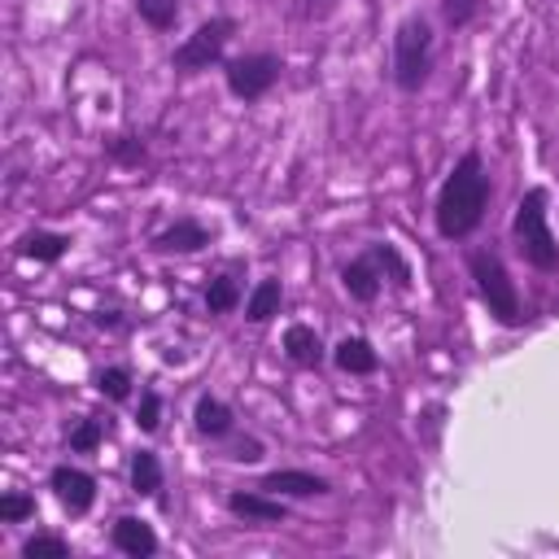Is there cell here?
<instances>
[{"instance_id": "83f0119b", "label": "cell", "mask_w": 559, "mask_h": 559, "mask_svg": "<svg viewBox=\"0 0 559 559\" xmlns=\"http://www.w3.org/2000/svg\"><path fill=\"white\" fill-rule=\"evenodd\" d=\"M323 13H332V0H306L301 4V17H323Z\"/></svg>"}, {"instance_id": "603a6c76", "label": "cell", "mask_w": 559, "mask_h": 559, "mask_svg": "<svg viewBox=\"0 0 559 559\" xmlns=\"http://www.w3.org/2000/svg\"><path fill=\"white\" fill-rule=\"evenodd\" d=\"M135 424H140L144 432H153V428L162 424V397H157L153 389H144V393H140V411H135Z\"/></svg>"}, {"instance_id": "52a82bcc", "label": "cell", "mask_w": 559, "mask_h": 559, "mask_svg": "<svg viewBox=\"0 0 559 559\" xmlns=\"http://www.w3.org/2000/svg\"><path fill=\"white\" fill-rule=\"evenodd\" d=\"M52 493H57V502H61L70 515H83V511L96 502V480H92L83 467L61 463V467H52Z\"/></svg>"}, {"instance_id": "2e32d148", "label": "cell", "mask_w": 559, "mask_h": 559, "mask_svg": "<svg viewBox=\"0 0 559 559\" xmlns=\"http://www.w3.org/2000/svg\"><path fill=\"white\" fill-rule=\"evenodd\" d=\"M131 489L144 493V498H153V493L162 489V463H157L153 450H140V454L131 459Z\"/></svg>"}, {"instance_id": "4fadbf2b", "label": "cell", "mask_w": 559, "mask_h": 559, "mask_svg": "<svg viewBox=\"0 0 559 559\" xmlns=\"http://www.w3.org/2000/svg\"><path fill=\"white\" fill-rule=\"evenodd\" d=\"M201 245H210V236H205V227L192 223V218H179L175 227H166V231L157 236V249H166V253H192V249H201Z\"/></svg>"}, {"instance_id": "5b68a950", "label": "cell", "mask_w": 559, "mask_h": 559, "mask_svg": "<svg viewBox=\"0 0 559 559\" xmlns=\"http://www.w3.org/2000/svg\"><path fill=\"white\" fill-rule=\"evenodd\" d=\"M236 35V22L231 17H210V22H201L179 48H175V70H210L218 57H223V48H227V39Z\"/></svg>"}, {"instance_id": "9a60e30c", "label": "cell", "mask_w": 559, "mask_h": 559, "mask_svg": "<svg viewBox=\"0 0 559 559\" xmlns=\"http://www.w3.org/2000/svg\"><path fill=\"white\" fill-rule=\"evenodd\" d=\"M192 419H197V432H201V437H227V432H231V411H227L218 397H210V393L197 402Z\"/></svg>"}, {"instance_id": "484cf974", "label": "cell", "mask_w": 559, "mask_h": 559, "mask_svg": "<svg viewBox=\"0 0 559 559\" xmlns=\"http://www.w3.org/2000/svg\"><path fill=\"white\" fill-rule=\"evenodd\" d=\"M472 4H476V0H445V17H450V26H463V22L472 17Z\"/></svg>"}, {"instance_id": "8992f818", "label": "cell", "mask_w": 559, "mask_h": 559, "mask_svg": "<svg viewBox=\"0 0 559 559\" xmlns=\"http://www.w3.org/2000/svg\"><path fill=\"white\" fill-rule=\"evenodd\" d=\"M275 79H280V57H271V52H249V57L227 61V87H231L240 100L266 96Z\"/></svg>"}, {"instance_id": "e0dca14e", "label": "cell", "mask_w": 559, "mask_h": 559, "mask_svg": "<svg viewBox=\"0 0 559 559\" xmlns=\"http://www.w3.org/2000/svg\"><path fill=\"white\" fill-rule=\"evenodd\" d=\"M275 310H280V280H262V284L253 288V297H249L245 314H249L253 323H266Z\"/></svg>"}, {"instance_id": "30bf717a", "label": "cell", "mask_w": 559, "mask_h": 559, "mask_svg": "<svg viewBox=\"0 0 559 559\" xmlns=\"http://www.w3.org/2000/svg\"><path fill=\"white\" fill-rule=\"evenodd\" d=\"M341 280H345V293H349L354 301H371V297L380 293V275H376V258H371V253L358 258V262H349V266L341 271Z\"/></svg>"}, {"instance_id": "9c48e42d", "label": "cell", "mask_w": 559, "mask_h": 559, "mask_svg": "<svg viewBox=\"0 0 559 559\" xmlns=\"http://www.w3.org/2000/svg\"><path fill=\"white\" fill-rule=\"evenodd\" d=\"M262 489H266V493H288V498H310V493H328V480L314 476V472H293V467H284V472L262 476Z\"/></svg>"}, {"instance_id": "5bb4252c", "label": "cell", "mask_w": 559, "mask_h": 559, "mask_svg": "<svg viewBox=\"0 0 559 559\" xmlns=\"http://www.w3.org/2000/svg\"><path fill=\"white\" fill-rule=\"evenodd\" d=\"M227 507H231L236 515H245V520H262V524L284 520V502H275V498H266V493H231Z\"/></svg>"}, {"instance_id": "4316f807", "label": "cell", "mask_w": 559, "mask_h": 559, "mask_svg": "<svg viewBox=\"0 0 559 559\" xmlns=\"http://www.w3.org/2000/svg\"><path fill=\"white\" fill-rule=\"evenodd\" d=\"M231 459H245V463H253V459H262V445H258V441H240Z\"/></svg>"}, {"instance_id": "ffe728a7", "label": "cell", "mask_w": 559, "mask_h": 559, "mask_svg": "<svg viewBox=\"0 0 559 559\" xmlns=\"http://www.w3.org/2000/svg\"><path fill=\"white\" fill-rule=\"evenodd\" d=\"M236 280L231 275H218L210 288H205V306H210V314H223V310H231L236 306Z\"/></svg>"}, {"instance_id": "8fae6325", "label": "cell", "mask_w": 559, "mask_h": 559, "mask_svg": "<svg viewBox=\"0 0 559 559\" xmlns=\"http://www.w3.org/2000/svg\"><path fill=\"white\" fill-rule=\"evenodd\" d=\"M284 349H288V358H293L297 367H314V362L323 358V341H319V332L306 328V323H293V328L284 332Z\"/></svg>"}, {"instance_id": "44dd1931", "label": "cell", "mask_w": 559, "mask_h": 559, "mask_svg": "<svg viewBox=\"0 0 559 559\" xmlns=\"http://www.w3.org/2000/svg\"><path fill=\"white\" fill-rule=\"evenodd\" d=\"M22 555H26V559H66L70 546H66L61 537H44V533H39V537H31V542L22 546Z\"/></svg>"}, {"instance_id": "7c38bea8", "label": "cell", "mask_w": 559, "mask_h": 559, "mask_svg": "<svg viewBox=\"0 0 559 559\" xmlns=\"http://www.w3.org/2000/svg\"><path fill=\"white\" fill-rule=\"evenodd\" d=\"M336 367L349 371V376H371V371L380 367V358H376V349H371L362 336H345V341L336 345Z\"/></svg>"}, {"instance_id": "277c9868", "label": "cell", "mask_w": 559, "mask_h": 559, "mask_svg": "<svg viewBox=\"0 0 559 559\" xmlns=\"http://www.w3.org/2000/svg\"><path fill=\"white\" fill-rule=\"evenodd\" d=\"M467 271H472V280H476V288H480L489 314H498V323L515 328V323H520V293H515L507 266H502L489 249H476V253L467 258Z\"/></svg>"}, {"instance_id": "7402d4cb", "label": "cell", "mask_w": 559, "mask_h": 559, "mask_svg": "<svg viewBox=\"0 0 559 559\" xmlns=\"http://www.w3.org/2000/svg\"><path fill=\"white\" fill-rule=\"evenodd\" d=\"M96 384H100V393H105V397H114V402H122V397L131 393V376H127L122 367L100 371V380H96Z\"/></svg>"}, {"instance_id": "3957f363", "label": "cell", "mask_w": 559, "mask_h": 559, "mask_svg": "<svg viewBox=\"0 0 559 559\" xmlns=\"http://www.w3.org/2000/svg\"><path fill=\"white\" fill-rule=\"evenodd\" d=\"M432 70V26L424 17H406L393 35V79L402 92H419Z\"/></svg>"}, {"instance_id": "ba28073f", "label": "cell", "mask_w": 559, "mask_h": 559, "mask_svg": "<svg viewBox=\"0 0 559 559\" xmlns=\"http://www.w3.org/2000/svg\"><path fill=\"white\" fill-rule=\"evenodd\" d=\"M109 537H114V546H118L122 555H131V559H148V555L157 550V533H153L144 520H135V515H122Z\"/></svg>"}, {"instance_id": "cb8c5ba5", "label": "cell", "mask_w": 559, "mask_h": 559, "mask_svg": "<svg viewBox=\"0 0 559 559\" xmlns=\"http://www.w3.org/2000/svg\"><path fill=\"white\" fill-rule=\"evenodd\" d=\"M31 511H35V502H31V498H22V493H4V498H0V520H4V524L26 520Z\"/></svg>"}, {"instance_id": "6da1fadb", "label": "cell", "mask_w": 559, "mask_h": 559, "mask_svg": "<svg viewBox=\"0 0 559 559\" xmlns=\"http://www.w3.org/2000/svg\"><path fill=\"white\" fill-rule=\"evenodd\" d=\"M485 201H489V175L480 166L476 153H463L459 166L450 170V179L441 183L437 197V231L445 240H463L480 227L485 218Z\"/></svg>"}, {"instance_id": "7a4b0ae2", "label": "cell", "mask_w": 559, "mask_h": 559, "mask_svg": "<svg viewBox=\"0 0 559 559\" xmlns=\"http://www.w3.org/2000/svg\"><path fill=\"white\" fill-rule=\"evenodd\" d=\"M515 240H520V253L528 266L537 271H559V245L550 236V223H546V188H528L520 210H515Z\"/></svg>"}, {"instance_id": "d4e9b609", "label": "cell", "mask_w": 559, "mask_h": 559, "mask_svg": "<svg viewBox=\"0 0 559 559\" xmlns=\"http://www.w3.org/2000/svg\"><path fill=\"white\" fill-rule=\"evenodd\" d=\"M100 432H105L100 419H83V424L70 432V450H92V445L100 441Z\"/></svg>"}, {"instance_id": "d6986e66", "label": "cell", "mask_w": 559, "mask_h": 559, "mask_svg": "<svg viewBox=\"0 0 559 559\" xmlns=\"http://www.w3.org/2000/svg\"><path fill=\"white\" fill-rule=\"evenodd\" d=\"M135 9H140V17H144L148 26H157V31L175 26V17H179V0H135Z\"/></svg>"}, {"instance_id": "ac0fdd59", "label": "cell", "mask_w": 559, "mask_h": 559, "mask_svg": "<svg viewBox=\"0 0 559 559\" xmlns=\"http://www.w3.org/2000/svg\"><path fill=\"white\" fill-rule=\"evenodd\" d=\"M66 236H57V231H35V236H26L22 240V253L26 258H39V262H57L61 253H66Z\"/></svg>"}]
</instances>
